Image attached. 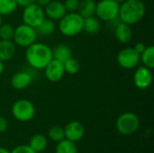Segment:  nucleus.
Listing matches in <instances>:
<instances>
[{
  "instance_id": "38",
  "label": "nucleus",
  "mask_w": 154,
  "mask_h": 153,
  "mask_svg": "<svg viewBox=\"0 0 154 153\" xmlns=\"http://www.w3.org/2000/svg\"><path fill=\"white\" fill-rule=\"evenodd\" d=\"M142 1H143V0H142Z\"/></svg>"
},
{
  "instance_id": "35",
  "label": "nucleus",
  "mask_w": 154,
  "mask_h": 153,
  "mask_svg": "<svg viewBox=\"0 0 154 153\" xmlns=\"http://www.w3.org/2000/svg\"><path fill=\"white\" fill-rule=\"evenodd\" d=\"M0 153H11V152H10L7 149L0 147Z\"/></svg>"
},
{
  "instance_id": "13",
  "label": "nucleus",
  "mask_w": 154,
  "mask_h": 153,
  "mask_svg": "<svg viewBox=\"0 0 154 153\" xmlns=\"http://www.w3.org/2000/svg\"><path fill=\"white\" fill-rule=\"evenodd\" d=\"M43 9L45 15L53 21L60 20L67 14L63 3L58 0H51Z\"/></svg>"
},
{
  "instance_id": "10",
  "label": "nucleus",
  "mask_w": 154,
  "mask_h": 153,
  "mask_svg": "<svg viewBox=\"0 0 154 153\" xmlns=\"http://www.w3.org/2000/svg\"><path fill=\"white\" fill-rule=\"evenodd\" d=\"M43 69L46 78L51 82L60 81L65 74L63 62L53 58Z\"/></svg>"
},
{
  "instance_id": "23",
  "label": "nucleus",
  "mask_w": 154,
  "mask_h": 153,
  "mask_svg": "<svg viewBox=\"0 0 154 153\" xmlns=\"http://www.w3.org/2000/svg\"><path fill=\"white\" fill-rule=\"evenodd\" d=\"M140 60L143 62V66L152 69L154 68V47L148 46L144 51L140 55Z\"/></svg>"
},
{
  "instance_id": "22",
  "label": "nucleus",
  "mask_w": 154,
  "mask_h": 153,
  "mask_svg": "<svg viewBox=\"0 0 154 153\" xmlns=\"http://www.w3.org/2000/svg\"><path fill=\"white\" fill-rule=\"evenodd\" d=\"M55 153H78V147L76 145V142H73L67 139H63L60 142H57Z\"/></svg>"
},
{
  "instance_id": "21",
  "label": "nucleus",
  "mask_w": 154,
  "mask_h": 153,
  "mask_svg": "<svg viewBox=\"0 0 154 153\" xmlns=\"http://www.w3.org/2000/svg\"><path fill=\"white\" fill-rule=\"evenodd\" d=\"M100 30V23L95 16L84 18L83 21V31L89 34H96Z\"/></svg>"
},
{
  "instance_id": "11",
  "label": "nucleus",
  "mask_w": 154,
  "mask_h": 153,
  "mask_svg": "<svg viewBox=\"0 0 154 153\" xmlns=\"http://www.w3.org/2000/svg\"><path fill=\"white\" fill-rule=\"evenodd\" d=\"M152 82V69L141 66L137 68L134 74V84L139 89L148 88Z\"/></svg>"
},
{
  "instance_id": "37",
  "label": "nucleus",
  "mask_w": 154,
  "mask_h": 153,
  "mask_svg": "<svg viewBox=\"0 0 154 153\" xmlns=\"http://www.w3.org/2000/svg\"><path fill=\"white\" fill-rule=\"evenodd\" d=\"M3 23V20H2V15H0V26H1V24Z\"/></svg>"
},
{
  "instance_id": "15",
  "label": "nucleus",
  "mask_w": 154,
  "mask_h": 153,
  "mask_svg": "<svg viewBox=\"0 0 154 153\" xmlns=\"http://www.w3.org/2000/svg\"><path fill=\"white\" fill-rule=\"evenodd\" d=\"M32 82V76L24 71H19L13 75L11 78V86L17 90L26 88Z\"/></svg>"
},
{
  "instance_id": "2",
  "label": "nucleus",
  "mask_w": 154,
  "mask_h": 153,
  "mask_svg": "<svg viewBox=\"0 0 154 153\" xmlns=\"http://www.w3.org/2000/svg\"><path fill=\"white\" fill-rule=\"evenodd\" d=\"M146 6L142 0H125L120 4L118 18L129 25L139 23L145 15Z\"/></svg>"
},
{
  "instance_id": "8",
  "label": "nucleus",
  "mask_w": 154,
  "mask_h": 153,
  "mask_svg": "<svg viewBox=\"0 0 154 153\" xmlns=\"http://www.w3.org/2000/svg\"><path fill=\"white\" fill-rule=\"evenodd\" d=\"M45 18V13L43 7L40 6L36 3H32L23 7V23L36 28Z\"/></svg>"
},
{
  "instance_id": "14",
  "label": "nucleus",
  "mask_w": 154,
  "mask_h": 153,
  "mask_svg": "<svg viewBox=\"0 0 154 153\" xmlns=\"http://www.w3.org/2000/svg\"><path fill=\"white\" fill-rule=\"evenodd\" d=\"M115 37L121 43H127L133 37V31L131 25L120 22L115 28Z\"/></svg>"
},
{
  "instance_id": "32",
  "label": "nucleus",
  "mask_w": 154,
  "mask_h": 153,
  "mask_svg": "<svg viewBox=\"0 0 154 153\" xmlns=\"http://www.w3.org/2000/svg\"><path fill=\"white\" fill-rule=\"evenodd\" d=\"M17 5L19 6H22V7H24L28 5H31L32 3H35V0H15Z\"/></svg>"
},
{
  "instance_id": "18",
  "label": "nucleus",
  "mask_w": 154,
  "mask_h": 153,
  "mask_svg": "<svg viewBox=\"0 0 154 153\" xmlns=\"http://www.w3.org/2000/svg\"><path fill=\"white\" fill-rule=\"evenodd\" d=\"M52 57L61 62L66 61L68 59L72 57L71 49L65 44H59L52 50Z\"/></svg>"
},
{
  "instance_id": "3",
  "label": "nucleus",
  "mask_w": 154,
  "mask_h": 153,
  "mask_svg": "<svg viewBox=\"0 0 154 153\" xmlns=\"http://www.w3.org/2000/svg\"><path fill=\"white\" fill-rule=\"evenodd\" d=\"M84 18L78 13H67L60 20L59 23V29L60 32L68 37H72L83 31Z\"/></svg>"
},
{
  "instance_id": "24",
  "label": "nucleus",
  "mask_w": 154,
  "mask_h": 153,
  "mask_svg": "<svg viewBox=\"0 0 154 153\" xmlns=\"http://www.w3.org/2000/svg\"><path fill=\"white\" fill-rule=\"evenodd\" d=\"M15 0H0V15H8L13 14L17 8Z\"/></svg>"
},
{
  "instance_id": "9",
  "label": "nucleus",
  "mask_w": 154,
  "mask_h": 153,
  "mask_svg": "<svg viewBox=\"0 0 154 153\" xmlns=\"http://www.w3.org/2000/svg\"><path fill=\"white\" fill-rule=\"evenodd\" d=\"M116 60L121 68L132 69L138 66L140 62V54L137 53L133 47H128L119 51Z\"/></svg>"
},
{
  "instance_id": "4",
  "label": "nucleus",
  "mask_w": 154,
  "mask_h": 153,
  "mask_svg": "<svg viewBox=\"0 0 154 153\" xmlns=\"http://www.w3.org/2000/svg\"><path fill=\"white\" fill-rule=\"evenodd\" d=\"M37 36L38 33L35 28L23 23L14 28L13 40L14 44H16L17 46L27 48L36 41Z\"/></svg>"
},
{
  "instance_id": "12",
  "label": "nucleus",
  "mask_w": 154,
  "mask_h": 153,
  "mask_svg": "<svg viewBox=\"0 0 154 153\" xmlns=\"http://www.w3.org/2000/svg\"><path fill=\"white\" fill-rule=\"evenodd\" d=\"M65 139L73 142H79L85 135V127L79 121H71L64 127Z\"/></svg>"
},
{
  "instance_id": "7",
  "label": "nucleus",
  "mask_w": 154,
  "mask_h": 153,
  "mask_svg": "<svg viewBox=\"0 0 154 153\" xmlns=\"http://www.w3.org/2000/svg\"><path fill=\"white\" fill-rule=\"evenodd\" d=\"M12 115L19 122H29L35 115L33 104L27 99H19L12 106Z\"/></svg>"
},
{
  "instance_id": "25",
  "label": "nucleus",
  "mask_w": 154,
  "mask_h": 153,
  "mask_svg": "<svg viewBox=\"0 0 154 153\" xmlns=\"http://www.w3.org/2000/svg\"><path fill=\"white\" fill-rule=\"evenodd\" d=\"M48 135L51 141L55 142H59L61 140L65 139L64 128L60 125H53L50 128L48 132Z\"/></svg>"
},
{
  "instance_id": "36",
  "label": "nucleus",
  "mask_w": 154,
  "mask_h": 153,
  "mask_svg": "<svg viewBox=\"0 0 154 153\" xmlns=\"http://www.w3.org/2000/svg\"><path fill=\"white\" fill-rule=\"evenodd\" d=\"M115 1H116L117 3H119V4H121V3H123L124 1H125V0H115Z\"/></svg>"
},
{
  "instance_id": "16",
  "label": "nucleus",
  "mask_w": 154,
  "mask_h": 153,
  "mask_svg": "<svg viewBox=\"0 0 154 153\" xmlns=\"http://www.w3.org/2000/svg\"><path fill=\"white\" fill-rule=\"evenodd\" d=\"M15 54V44L12 40L0 41V60L2 62L8 61Z\"/></svg>"
},
{
  "instance_id": "27",
  "label": "nucleus",
  "mask_w": 154,
  "mask_h": 153,
  "mask_svg": "<svg viewBox=\"0 0 154 153\" xmlns=\"http://www.w3.org/2000/svg\"><path fill=\"white\" fill-rule=\"evenodd\" d=\"M14 28L9 23H2L0 26V39L13 40Z\"/></svg>"
},
{
  "instance_id": "26",
  "label": "nucleus",
  "mask_w": 154,
  "mask_h": 153,
  "mask_svg": "<svg viewBox=\"0 0 154 153\" xmlns=\"http://www.w3.org/2000/svg\"><path fill=\"white\" fill-rule=\"evenodd\" d=\"M65 72H67L69 75H75L79 70V61L74 58H69L66 61L63 62Z\"/></svg>"
},
{
  "instance_id": "1",
  "label": "nucleus",
  "mask_w": 154,
  "mask_h": 153,
  "mask_svg": "<svg viewBox=\"0 0 154 153\" xmlns=\"http://www.w3.org/2000/svg\"><path fill=\"white\" fill-rule=\"evenodd\" d=\"M25 58L28 64L36 69H43L52 60V50L42 42H34L26 48Z\"/></svg>"
},
{
  "instance_id": "31",
  "label": "nucleus",
  "mask_w": 154,
  "mask_h": 153,
  "mask_svg": "<svg viewBox=\"0 0 154 153\" xmlns=\"http://www.w3.org/2000/svg\"><path fill=\"white\" fill-rule=\"evenodd\" d=\"M146 45H145V43H143V42H137L136 44H135V46L134 47V49L137 51V53H139L140 55L144 51V50L146 49Z\"/></svg>"
},
{
  "instance_id": "33",
  "label": "nucleus",
  "mask_w": 154,
  "mask_h": 153,
  "mask_svg": "<svg viewBox=\"0 0 154 153\" xmlns=\"http://www.w3.org/2000/svg\"><path fill=\"white\" fill-rule=\"evenodd\" d=\"M51 0H35V3L42 7H45Z\"/></svg>"
},
{
  "instance_id": "20",
  "label": "nucleus",
  "mask_w": 154,
  "mask_h": 153,
  "mask_svg": "<svg viewBox=\"0 0 154 153\" xmlns=\"http://www.w3.org/2000/svg\"><path fill=\"white\" fill-rule=\"evenodd\" d=\"M36 32L40 35L48 36L52 34L56 30V25L54 23V21L50 18H44L42 22L35 28Z\"/></svg>"
},
{
  "instance_id": "17",
  "label": "nucleus",
  "mask_w": 154,
  "mask_h": 153,
  "mask_svg": "<svg viewBox=\"0 0 154 153\" xmlns=\"http://www.w3.org/2000/svg\"><path fill=\"white\" fill-rule=\"evenodd\" d=\"M96 6H97V2L95 0H81L79 1V5L77 12L83 18L94 16L96 14Z\"/></svg>"
},
{
  "instance_id": "34",
  "label": "nucleus",
  "mask_w": 154,
  "mask_h": 153,
  "mask_svg": "<svg viewBox=\"0 0 154 153\" xmlns=\"http://www.w3.org/2000/svg\"><path fill=\"white\" fill-rule=\"evenodd\" d=\"M4 69H5V67H4V62H2V61L0 60V75L3 73Z\"/></svg>"
},
{
  "instance_id": "28",
  "label": "nucleus",
  "mask_w": 154,
  "mask_h": 153,
  "mask_svg": "<svg viewBox=\"0 0 154 153\" xmlns=\"http://www.w3.org/2000/svg\"><path fill=\"white\" fill-rule=\"evenodd\" d=\"M63 5L67 13L77 12L79 5V0H65Z\"/></svg>"
},
{
  "instance_id": "30",
  "label": "nucleus",
  "mask_w": 154,
  "mask_h": 153,
  "mask_svg": "<svg viewBox=\"0 0 154 153\" xmlns=\"http://www.w3.org/2000/svg\"><path fill=\"white\" fill-rule=\"evenodd\" d=\"M8 127V122L7 120L3 117V116H0V133H3L6 131Z\"/></svg>"
},
{
  "instance_id": "19",
  "label": "nucleus",
  "mask_w": 154,
  "mask_h": 153,
  "mask_svg": "<svg viewBox=\"0 0 154 153\" xmlns=\"http://www.w3.org/2000/svg\"><path fill=\"white\" fill-rule=\"evenodd\" d=\"M35 152H42L43 151L47 145H48V142L46 137L43 134H34L33 136L31 137L30 141H29V144H28Z\"/></svg>"
},
{
  "instance_id": "6",
  "label": "nucleus",
  "mask_w": 154,
  "mask_h": 153,
  "mask_svg": "<svg viewBox=\"0 0 154 153\" xmlns=\"http://www.w3.org/2000/svg\"><path fill=\"white\" fill-rule=\"evenodd\" d=\"M120 4L115 0H100L97 3L96 15L105 22H112L118 18Z\"/></svg>"
},
{
  "instance_id": "5",
  "label": "nucleus",
  "mask_w": 154,
  "mask_h": 153,
  "mask_svg": "<svg viewBox=\"0 0 154 153\" xmlns=\"http://www.w3.org/2000/svg\"><path fill=\"white\" fill-rule=\"evenodd\" d=\"M139 126L140 119L132 112H126L120 115L116 122V130L123 135H131L134 133Z\"/></svg>"
},
{
  "instance_id": "29",
  "label": "nucleus",
  "mask_w": 154,
  "mask_h": 153,
  "mask_svg": "<svg viewBox=\"0 0 154 153\" xmlns=\"http://www.w3.org/2000/svg\"><path fill=\"white\" fill-rule=\"evenodd\" d=\"M11 153H37L35 152L28 144L27 145H19L14 147L11 151Z\"/></svg>"
}]
</instances>
